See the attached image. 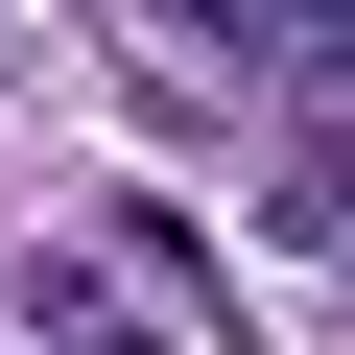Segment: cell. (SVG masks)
Masks as SVG:
<instances>
[{"label": "cell", "mask_w": 355, "mask_h": 355, "mask_svg": "<svg viewBox=\"0 0 355 355\" xmlns=\"http://www.w3.org/2000/svg\"><path fill=\"white\" fill-rule=\"evenodd\" d=\"M237 24H261V48H331V71H355V0H237Z\"/></svg>", "instance_id": "cell-1"}]
</instances>
